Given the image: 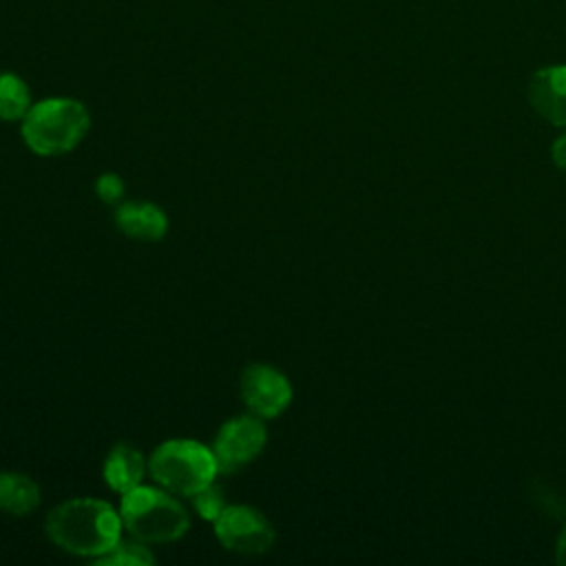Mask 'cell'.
<instances>
[{
    "mask_svg": "<svg viewBox=\"0 0 566 566\" xmlns=\"http://www.w3.org/2000/svg\"><path fill=\"white\" fill-rule=\"evenodd\" d=\"M122 515L99 497H71L46 513L44 533L60 551L97 559L122 539Z\"/></svg>",
    "mask_w": 566,
    "mask_h": 566,
    "instance_id": "obj_1",
    "label": "cell"
},
{
    "mask_svg": "<svg viewBox=\"0 0 566 566\" xmlns=\"http://www.w3.org/2000/svg\"><path fill=\"white\" fill-rule=\"evenodd\" d=\"M91 128V113L75 97L33 102L20 122L24 146L40 157H60L77 148Z\"/></svg>",
    "mask_w": 566,
    "mask_h": 566,
    "instance_id": "obj_2",
    "label": "cell"
},
{
    "mask_svg": "<svg viewBox=\"0 0 566 566\" xmlns=\"http://www.w3.org/2000/svg\"><path fill=\"white\" fill-rule=\"evenodd\" d=\"M119 515L124 531L144 544H170L181 539L190 528V515L179 495L153 484L119 495Z\"/></svg>",
    "mask_w": 566,
    "mask_h": 566,
    "instance_id": "obj_3",
    "label": "cell"
},
{
    "mask_svg": "<svg viewBox=\"0 0 566 566\" xmlns=\"http://www.w3.org/2000/svg\"><path fill=\"white\" fill-rule=\"evenodd\" d=\"M150 480L179 495L192 497L219 475L212 449L192 438H170L155 447L148 458Z\"/></svg>",
    "mask_w": 566,
    "mask_h": 566,
    "instance_id": "obj_4",
    "label": "cell"
},
{
    "mask_svg": "<svg viewBox=\"0 0 566 566\" xmlns=\"http://www.w3.org/2000/svg\"><path fill=\"white\" fill-rule=\"evenodd\" d=\"M212 531L226 551L239 555H263L276 539L272 522L250 504H228L212 522Z\"/></svg>",
    "mask_w": 566,
    "mask_h": 566,
    "instance_id": "obj_5",
    "label": "cell"
},
{
    "mask_svg": "<svg viewBox=\"0 0 566 566\" xmlns=\"http://www.w3.org/2000/svg\"><path fill=\"white\" fill-rule=\"evenodd\" d=\"M268 444V429L263 418L254 413H243L226 420L214 440H212V455L217 460L219 473H237L250 462H254Z\"/></svg>",
    "mask_w": 566,
    "mask_h": 566,
    "instance_id": "obj_6",
    "label": "cell"
},
{
    "mask_svg": "<svg viewBox=\"0 0 566 566\" xmlns=\"http://www.w3.org/2000/svg\"><path fill=\"white\" fill-rule=\"evenodd\" d=\"M239 396L250 413L272 420L287 411L294 389L290 378L274 365L252 363L241 374Z\"/></svg>",
    "mask_w": 566,
    "mask_h": 566,
    "instance_id": "obj_7",
    "label": "cell"
},
{
    "mask_svg": "<svg viewBox=\"0 0 566 566\" xmlns=\"http://www.w3.org/2000/svg\"><path fill=\"white\" fill-rule=\"evenodd\" d=\"M528 104L548 124L566 128V64L544 66L531 75Z\"/></svg>",
    "mask_w": 566,
    "mask_h": 566,
    "instance_id": "obj_8",
    "label": "cell"
},
{
    "mask_svg": "<svg viewBox=\"0 0 566 566\" xmlns=\"http://www.w3.org/2000/svg\"><path fill=\"white\" fill-rule=\"evenodd\" d=\"M102 475L111 491L124 495L144 484V478L148 475V458L137 447L117 442L104 458Z\"/></svg>",
    "mask_w": 566,
    "mask_h": 566,
    "instance_id": "obj_9",
    "label": "cell"
},
{
    "mask_svg": "<svg viewBox=\"0 0 566 566\" xmlns=\"http://www.w3.org/2000/svg\"><path fill=\"white\" fill-rule=\"evenodd\" d=\"M115 223L122 230V234H126L128 239L146 241V243L159 241L168 232L166 212L157 203L144 201V199L119 203L115 212Z\"/></svg>",
    "mask_w": 566,
    "mask_h": 566,
    "instance_id": "obj_10",
    "label": "cell"
},
{
    "mask_svg": "<svg viewBox=\"0 0 566 566\" xmlns=\"http://www.w3.org/2000/svg\"><path fill=\"white\" fill-rule=\"evenodd\" d=\"M42 500L40 484L20 471H0V511L13 517L31 515Z\"/></svg>",
    "mask_w": 566,
    "mask_h": 566,
    "instance_id": "obj_11",
    "label": "cell"
},
{
    "mask_svg": "<svg viewBox=\"0 0 566 566\" xmlns=\"http://www.w3.org/2000/svg\"><path fill=\"white\" fill-rule=\"evenodd\" d=\"M31 104L29 84L13 71H0V119L22 122Z\"/></svg>",
    "mask_w": 566,
    "mask_h": 566,
    "instance_id": "obj_12",
    "label": "cell"
},
{
    "mask_svg": "<svg viewBox=\"0 0 566 566\" xmlns=\"http://www.w3.org/2000/svg\"><path fill=\"white\" fill-rule=\"evenodd\" d=\"M93 562L108 564V566H150V564H155V555L150 553L148 544L133 537L130 542L119 539L111 551H106L104 555H99Z\"/></svg>",
    "mask_w": 566,
    "mask_h": 566,
    "instance_id": "obj_13",
    "label": "cell"
},
{
    "mask_svg": "<svg viewBox=\"0 0 566 566\" xmlns=\"http://www.w3.org/2000/svg\"><path fill=\"white\" fill-rule=\"evenodd\" d=\"M190 500H192L195 513H197L201 520H206V522H214V520L221 515V511L228 506V502H226V497H223V489L217 486V482L208 484L206 489H201L199 493H195Z\"/></svg>",
    "mask_w": 566,
    "mask_h": 566,
    "instance_id": "obj_14",
    "label": "cell"
},
{
    "mask_svg": "<svg viewBox=\"0 0 566 566\" xmlns=\"http://www.w3.org/2000/svg\"><path fill=\"white\" fill-rule=\"evenodd\" d=\"M93 188H95V195H97L104 203H117V201H122L124 190H126L124 179H122L117 172H102V175L95 179Z\"/></svg>",
    "mask_w": 566,
    "mask_h": 566,
    "instance_id": "obj_15",
    "label": "cell"
},
{
    "mask_svg": "<svg viewBox=\"0 0 566 566\" xmlns=\"http://www.w3.org/2000/svg\"><path fill=\"white\" fill-rule=\"evenodd\" d=\"M551 157H553V164H555L562 172H566V133L555 139V144H553V148H551Z\"/></svg>",
    "mask_w": 566,
    "mask_h": 566,
    "instance_id": "obj_16",
    "label": "cell"
},
{
    "mask_svg": "<svg viewBox=\"0 0 566 566\" xmlns=\"http://www.w3.org/2000/svg\"><path fill=\"white\" fill-rule=\"evenodd\" d=\"M555 562L559 566H566V524L562 526V531L557 535V542H555Z\"/></svg>",
    "mask_w": 566,
    "mask_h": 566,
    "instance_id": "obj_17",
    "label": "cell"
}]
</instances>
